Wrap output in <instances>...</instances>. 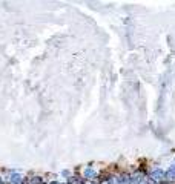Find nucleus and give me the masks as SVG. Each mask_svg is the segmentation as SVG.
Wrapping results in <instances>:
<instances>
[{
  "label": "nucleus",
  "instance_id": "1",
  "mask_svg": "<svg viewBox=\"0 0 175 184\" xmlns=\"http://www.w3.org/2000/svg\"><path fill=\"white\" fill-rule=\"evenodd\" d=\"M163 184H164V183H163Z\"/></svg>",
  "mask_w": 175,
  "mask_h": 184
}]
</instances>
